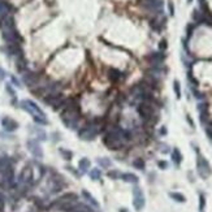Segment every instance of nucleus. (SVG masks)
<instances>
[{"mask_svg": "<svg viewBox=\"0 0 212 212\" xmlns=\"http://www.w3.org/2000/svg\"><path fill=\"white\" fill-rule=\"evenodd\" d=\"M98 133H99L98 125L94 124V122H91V124L85 125L82 129H80L78 136H80L81 139H85V141H90V139H94Z\"/></svg>", "mask_w": 212, "mask_h": 212, "instance_id": "39448f33", "label": "nucleus"}, {"mask_svg": "<svg viewBox=\"0 0 212 212\" xmlns=\"http://www.w3.org/2000/svg\"><path fill=\"white\" fill-rule=\"evenodd\" d=\"M100 176H102V173H100V171L99 169H91L90 171V177L93 178V180H99L100 178Z\"/></svg>", "mask_w": 212, "mask_h": 212, "instance_id": "4be33fe9", "label": "nucleus"}, {"mask_svg": "<svg viewBox=\"0 0 212 212\" xmlns=\"http://www.w3.org/2000/svg\"><path fill=\"white\" fill-rule=\"evenodd\" d=\"M138 113L141 115L143 118H151L154 115V105L148 102H143L138 105Z\"/></svg>", "mask_w": 212, "mask_h": 212, "instance_id": "6e6552de", "label": "nucleus"}, {"mask_svg": "<svg viewBox=\"0 0 212 212\" xmlns=\"http://www.w3.org/2000/svg\"><path fill=\"white\" fill-rule=\"evenodd\" d=\"M69 212H87V208H85V207H74V208H72Z\"/></svg>", "mask_w": 212, "mask_h": 212, "instance_id": "bb28decb", "label": "nucleus"}, {"mask_svg": "<svg viewBox=\"0 0 212 212\" xmlns=\"http://www.w3.org/2000/svg\"><path fill=\"white\" fill-rule=\"evenodd\" d=\"M172 157H173V160H175V163H177V164H180V163H181L182 155H181V152H180V150H178V148H175V150H173Z\"/></svg>", "mask_w": 212, "mask_h": 212, "instance_id": "f3484780", "label": "nucleus"}, {"mask_svg": "<svg viewBox=\"0 0 212 212\" xmlns=\"http://www.w3.org/2000/svg\"><path fill=\"white\" fill-rule=\"evenodd\" d=\"M168 7H169V13L173 16V14H175V7H173V3L169 2V3H168Z\"/></svg>", "mask_w": 212, "mask_h": 212, "instance_id": "7c9ffc66", "label": "nucleus"}, {"mask_svg": "<svg viewBox=\"0 0 212 212\" xmlns=\"http://www.w3.org/2000/svg\"><path fill=\"white\" fill-rule=\"evenodd\" d=\"M187 2H189V3H190V2H191V0H187Z\"/></svg>", "mask_w": 212, "mask_h": 212, "instance_id": "c9c22d12", "label": "nucleus"}, {"mask_svg": "<svg viewBox=\"0 0 212 212\" xmlns=\"http://www.w3.org/2000/svg\"><path fill=\"white\" fill-rule=\"evenodd\" d=\"M159 47H160V50H165V48H167V41L165 39L160 41V44H159Z\"/></svg>", "mask_w": 212, "mask_h": 212, "instance_id": "c756f323", "label": "nucleus"}, {"mask_svg": "<svg viewBox=\"0 0 212 212\" xmlns=\"http://www.w3.org/2000/svg\"><path fill=\"white\" fill-rule=\"evenodd\" d=\"M27 146H29V150L31 151V154L35 157H42V148H41L39 144H38V142H35V141H29L27 142Z\"/></svg>", "mask_w": 212, "mask_h": 212, "instance_id": "f8f14e48", "label": "nucleus"}, {"mask_svg": "<svg viewBox=\"0 0 212 212\" xmlns=\"http://www.w3.org/2000/svg\"><path fill=\"white\" fill-rule=\"evenodd\" d=\"M173 89H175L176 96L180 99L181 98V87H180V82H178V81H175V83H173Z\"/></svg>", "mask_w": 212, "mask_h": 212, "instance_id": "b1692460", "label": "nucleus"}, {"mask_svg": "<svg viewBox=\"0 0 212 212\" xmlns=\"http://www.w3.org/2000/svg\"><path fill=\"white\" fill-rule=\"evenodd\" d=\"M21 105H22L23 109L27 111V112L30 113L33 117H34V120H35L38 124H47L44 112H43V111L38 107L34 102H31V100H22Z\"/></svg>", "mask_w": 212, "mask_h": 212, "instance_id": "f03ea898", "label": "nucleus"}, {"mask_svg": "<svg viewBox=\"0 0 212 212\" xmlns=\"http://www.w3.org/2000/svg\"><path fill=\"white\" fill-rule=\"evenodd\" d=\"M46 103L50 104L52 108H59L64 103V98L61 95H50L48 98H46Z\"/></svg>", "mask_w": 212, "mask_h": 212, "instance_id": "1a4fd4ad", "label": "nucleus"}, {"mask_svg": "<svg viewBox=\"0 0 212 212\" xmlns=\"http://www.w3.org/2000/svg\"><path fill=\"white\" fill-rule=\"evenodd\" d=\"M159 165H160L161 168H165V167H167V163H163V161H160V163H159Z\"/></svg>", "mask_w": 212, "mask_h": 212, "instance_id": "473e14b6", "label": "nucleus"}, {"mask_svg": "<svg viewBox=\"0 0 212 212\" xmlns=\"http://www.w3.org/2000/svg\"><path fill=\"white\" fill-rule=\"evenodd\" d=\"M98 163L100 164V167H103V168H109L111 165H112V163H111L107 157H102V159H99Z\"/></svg>", "mask_w": 212, "mask_h": 212, "instance_id": "412c9836", "label": "nucleus"}, {"mask_svg": "<svg viewBox=\"0 0 212 212\" xmlns=\"http://www.w3.org/2000/svg\"><path fill=\"white\" fill-rule=\"evenodd\" d=\"M206 133H207V136H208V137L212 139V124H210L206 128Z\"/></svg>", "mask_w": 212, "mask_h": 212, "instance_id": "cd10ccee", "label": "nucleus"}, {"mask_svg": "<svg viewBox=\"0 0 212 212\" xmlns=\"http://www.w3.org/2000/svg\"><path fill=\"white\" fill-rule=\"evenodd\" d=\"M11 11H12V7L7 2L0 0V14H8Z\"/></svg>", "mask_w": 212, "mask_h": 212, "instance_id": "2eb2a0df", "label": "nucleus"}, {"mask_svg": "<svg viewBox=\"0 0 212 212\" xmlns=\"http://www.w3.org/2000/svg\"><path fill=\"white\" fill-rule=\"evenodd\" d=\"M3 77H4V72H3L2 69H0V80H2V78H3Z\"/></svg>", "mask_w": 212, "mask_h": 212, "instance_id": "72a5a7b5", "label": "nucleus"}, {"mask_svg": "<svg viewBox=\"0 0 212 212\" xmlns=\"http://www.w3.org/2000/svg\"><path fill=\"white\" fill-rule=\"evenodd\" d=\"M148 60H150L152 64H159V62H161L163 60H164V55H161V54H151L150 56H148Z\"/></svg>", "mask_w": 212, "mask_h": 212, "instance_id": "dca6fc26", "label": "nucleus"}, {"mask_svg": "<svg viewBox=\"0 0 212 212\" xmlns=\"http://www.w3.org/2000/svg\"><path fill=\"white\" fill-rule=\"evenodd\" d=\"M121 178L124 181L130 182V184H137L138 182V177L133 173H124V175H121Z\"/></svg>", "mask_w": 212, "mask_h": 212, "instance_id": "4468645a", "label": "nucleus"}, {"mask_svg": "<svg viewBox=\"0 0 212 212\" xmlns=\"http://www.w3.org/2000/svg\"><path fill=\"white\" fill-rule=\"evenodd\" d=\"M77 199H78V196L73 193H70V194H65L62 195L60 199H57L55 203H54V207L60 211H70L72 208H74L77 206Z\"/></svg>", "mask_w": 212, "mask_h": 212, "instance_id": "20e7f679", "label": "nucleus"}, {"mask_svg": "<svg viewBox=\"0 0 212 212\" xmlns=\"http://www.w3.org/2000/svg\"><path fill=\"white\" fill-rule=\"evenodd\" d=\"M82 194H83V195L86 196V198H87V200H89V202H91V203H93V206H95V207H98V202H96V200H95V199L93 198V196H91V195L89 194L87 191H83Z\"/></svg>", "mask_w": 212, "mask_h": 212, "instance_id": "393cba45", "label": "nucleus"}, {"mask_svg": "<svg viewBox=\"0 0 212 212\" xmlns=\"http://www.w3.org/2000/svg\"><path fill=\"white\" fill-rule=\"evenodd\" d=\"M31 180H33V169L30 167L23 168L20 176V181L22 184H29V182H31Z\"/></svg>", "mask_w": 212, "mask_h": 212, "instance_id": "9b49d317", "label": "nucleus"}, {"mask_svg": "<svg viewBox=\"0 0 212 212\" xmlns=\"http://www.w3.org/2000/svg\"><path fill=\"white\" fill-rule=\"evenodd\" d=\"M23 80H25V83L29 85V86H34L35 82H37V80H38V76L34 74V73H29L26 74L25 77H23Z\"/></svg>", "mask_w": 212, "mask_h": 212, "instance_id": "ddd939ff", "label": "nucleus"}, {"mask_svg": "<svg viewBox=\"0 0 212 212\" xmlns=\"http://www.w3.org/2000/svg\"><path fill=\"white\" fill-rule=\"evenodd\" d=\"M2 125H3V128L7 130V132H13V130H16L18 128V124L14 121L13 118L11 117H4L2 120Z\"/></svg>", "mask_w": 212, "mask_h": 212, "instance_id": "9d476101", "label": "nucleus"}, {"mask_svg": "<svg viewBox=\"0 0 212 212\" xmlns=\"http://www.w3.org/2000/svg\"><path fill=\"white\" fill-rule=\"evenodd\" d=\"M133 196H134V199H133L134 208L137 211H141L144 207V195H143L142 190L139 189V187H136V189L133 190Z\"/></svg>", "mask_w": 212, "mask_h": 212, "instance_id": "0eeeda50", "label": "nucleus"}, {"mask_svg": "<svg viewBox=\"0 0 212 212\" xmlns=\"http://www.w3.org/2000/svg\"><path fill=\"white\" fill-rule=\"evenodd\" d=\"M128 133L124 132L120 128H112L104 137V144L111 150H120L124 144V141H126Z\"/></svg>", "mask_w": 212, "mask_h": 212, "instance_id": "f257e3e1", "label": "nucleus"}, {"mask_svg": "<svg viewBox=\"0 0 212 212\" xmlns=\"http://www.w3.org/2000/svg\"><path fill=\"white\" fill-rule=\"evenodd\" d=\"M120 212H126V210H121V211H120Z\"/></svg>", "mask_w": 212, "mask_h": 212, "instance_id": "f704fd0d", "label": "nucleus"}, {"mask_svg": "<svg viewBox=\"0 0 212 212\" xmlns=\"http://www.w3.org/2000/svg\"><path fill=\"white\" fill-rule=\"evenodd\" d=\"M77 107H78V105H74V107H66L64 112L61 113L62 122L70 129H74L77 126V122H78V118H80V111Z\"/></svg>", "mask_w": 212, "mask_h": 212, "instance_id": "7ed1b4c3", "label": "nucleus"}, {"mask_svg": "<svg viewBox=\"0 0 212 212\" xmlns=\"http://www.w3.org/2000/svg\"><path fill=\"white\" fill-rule=\"evenodd\" d=\"M120 76H121V73H120L117 69H111L109 70V78L112 81H117L120 78Z\"/></svg>", "mask_w": 212, "mask_h": 212, "instance_id": "aec40b11", "label": "nucleus"}, {"mask_svg": "<svg viewBox=\"0 0 212 212\" xmlns=\"http://www.w3.org/2000/svg\"><path fill=\"white\" fill-rule=\"evenodd\" d=\"M78 165H80V168L82 171H86L90 167V160H89V159H86V157L85 159H81L80 163H78Z\"/></svg>", "mask_w": 212, "mask_h": 212, "instance_id": "6ab92c4d", "label": "nucleus"}, {"mask_svg": "<svg viewBox=\"0 0 212 212\" xmlns=\"http://www.w3.org/2000/svg\"><path fill=\"white\" fill-rule=\"evenodd\" d=\"M133 165L136 167L137 169H141L142 171L143 168H144V161L142 160V159H136V160L133 161Z\"/></svg>", "mask_w": 212, "mask_h": 212, "instance_id": "5701e85b", "label": "nucleus"}, {"mask_svg": "<svg viewBox=\"0 0 212 212\" xmlns=\"http://www.w3.org/2000/svg\"><path fill=\"white\" fill-rule=\"evenodd\" d=\"M203 206H204V198L203 195H200V208H203Z\"/></svg>", "mask_w": 212, "mask_h": 212, "instance_id": "2f4dec72", "label": "nucleus"}, {"mask_svg": "<svg viewBox=\"0 0 212 212\" xmlns=\"http://www.w3.org/2000/svg\"><path fill=\"white\" fill-rule=\"evenodd\" d=\"M171 198H173L175 200L180 202V203H184V202L186 200V198L182 194H180V193H171Z\"/></svg>", "mask_w": 212, "mask_h": 212, "instance_id": "a211bd4d", "label": "nucleus"}, {"mask_svg": "<svg viewBox=\"0 0 212 212\" xmlns=\"http://www.w3.org/2000/svg\"><path fill=\"white\" fill-rule=\"evenodd\" d=\"M196 169H198V173L202 178H208L212 173L210 163L202 155H198V157H196Z\"/></svg>", "mask_w": 212, "mask_h": 212, "instance_id": "423d86ee", "label": "nucleus"}, {"mask_svg": "<svg viewBox=\"0 0 212 212\" xmlns=\"http://www.w3.org/2000/svg\"><path fill=\"white\" fill-rule=\"evenodd\" d=\"M17 69L20 70V72H22L23 69H25V61H23L22 57H21V59L17 61Z\"/></svg>", "mask_w": 212, "mask_h": 212, "instance_id": "a878e982", "label": "nucleus"}, {"mask_svg": "<svg viewBox=\"0 0 212 212\" xmlns=\"http://www.w3.org/2000/svg\"><path fill=\"white\" fill-rule=\"evenodd\" d=\"M108 177H111V178H117V177H120V175H118L116 171H111V172H108Z\"/></svg>", "mask_w": 212, "mask_h": 212, "instance_id": "c85d7f7f", "label": "nucleus"}]
</instances>
